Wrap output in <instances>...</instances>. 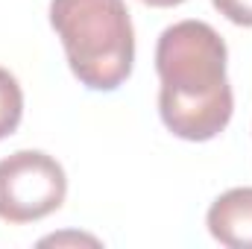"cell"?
<instances>
[{"label":"cell","instance_id":"1","mask_svg":"<svg viewBox=\"0 0 252 249\" xmlns=\"http://www.w3.org/2000/svg\"><path fill=\"white\" fill-rule=\"evenodd\" d=\"M226 59V41L205 21H179L161 32L156 47L158 115L176 138L211 141L229 126L235 97Z\"/></svg>","mask_w":252,"mask_h":249},{"label":"cell","instance_id":"2","mask_svg":"<svg viewBox=\"0 0 252 249\" xmlns=\"http://www.w3.org/2000/svg\"><path fill=\"white\" fill-rule=\"evenodd\" d=\"M50 24L73 76L91 91L121 88L135 62V30L124 0H53Z\"/></svg>","mask_w":252,"mask_h":249},{"label":"cell","instance_id":"3","mask_svg":"<svg viewBox=\"0 0 252 249\" xmlns=\"http://www.w3.org/2000/svg\"><path fill=\"white\" fill-rule=\"evenodd\" d=\"M67 176L41 150H18L0 158V220L32 223L62 208Z\"/></svg>","mask_w":252,"mask_h":249},{"label":"cell","instance_id":"4","mask_svg":"<svg viewBox=\"0 0 252 249\" xmlns=\"http://www.w3.org/2000/svg\"><path fill=\"white\" fill-rule=\"evenodd\" d=\"M205 226L223 247L252 249V187H232L220 193L205 214Z\"/></svg>","mask_w":252,"mask_h":249},{"label":"cell","instance_id":"5","mask_svg":"<svg viewBox=\"0 0 252 249\" xmlns=\"http://www.w3.org/2000/svg\"><path fill=\"white\" fill-rule=\"evenodd\" d=\"M21 115H24V91L18 79L6 67H0V141L18 129Z\"/></svg>","mask_w":252,"mask_h":249},{"label":"cell","instance_id":"6","mask_svg":"<svg viewBox=\"0 0 252 249\" xmlns=\"http://www.w3.org/2000/svg\"><path fill=\"white\" fill-rule=\"evenodd\" d=\"M211 3L226 21L238 27H252V0H211Z\"/></svg>","mask_w":252,"mask_h":249},{"label":"cell","instance_id":"7","mask_svg":"<svg viewBox=\"0 0 252 249\" xmlns=\"http://www.w3.org/2000/svg\"><path fill=\"white\" fill-rule=\"evenodd\" d=\"M141 3L156 6V9H167V6H179V3H185V0H141Z\"/></svg>","mask_w":252,"mask_h":249}]
</instances>
